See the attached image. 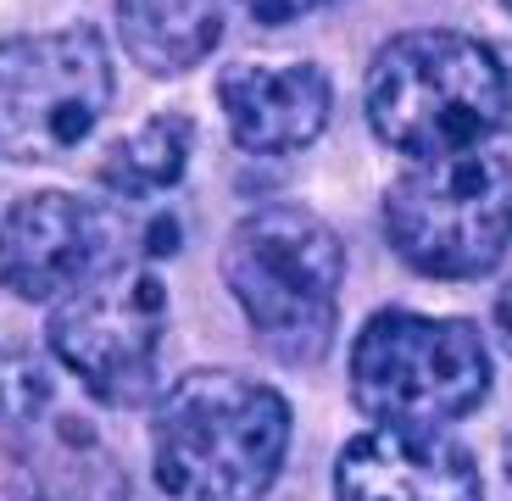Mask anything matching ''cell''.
Wrapping results in <instances>:
<instances>
[{
    "label": "cell",
    "instance_id": "12",
    "mask_svg": "<svg viewBox=\"0 0 512 501\" xmlns=\"http://www.w3.org/2000/svg\"><path fill=\"white\" fill-rule=\"evenodd\" d=\"M23 457H28V485L39 501H123V474L78 418H45L23 429Z\"/></svg>",
    "mask_w": 512,
    "mask_h": 501
},
{
    "label": "cell",
    "instance_id": "14",
    "mask_svg": "<svg viewBox=\"0 0 512 501\" xmlns=\"http://www.w3.org/2000/svg\"><path fill=\"white\" fill-rule=\"evenodd\" d=\"M51 412H56L51 368L17 346H0V424L12 429V435H23V429L45 424Z\"/></svg>",
    "mask_w": 512,
    "mask_h": 501
},
{
    "label": "cell",
    "instance_id": "9",
    "mask_svg": "<svg viewBox=\"0 0 512 501\" xmlns=\"http://www.w3.org/2000/svg\"><path fill=\"white\" fill-rule=\"evenodd\" d=\"M340 501H485L479 463L440 429H368L334 463Z\"/></svg>",
    "mask_w": 512,
    "mask_h": 501
},
{
    "label": "cell",
    "instance_id": "15",
    "mask_svg": "<svg viewBox=\"0 0 512 501\" xmlns=\"http://www.w3.org/2000/svg\"><path fill=\"white\" fill-rule=\"evenodd\" d=\"M240 6L256 17V23L279 28V23H295V17H312L318 6H329V0H240Z\"/></svg>",
    "mask_w": 512,
    "mask_h": 501
},
{
    "label": "cell",
    "instance_id": "17",
    "mask_svg": "<svg viewBox=\"0 0 512 501\" xmlns=\"http://www.w3.org/2000/svg\"><path fill=\"white\" fill-rule=\"evenodd\" d=\"M507 468H512V440H507Z\"/></svg>",
    "mask_w": 512,
    "mask_h": 501
},
{
    "label": "cell",
    "instance_id": "10",
    "mask_svg": "<svg viewBox=\"0 0 512 501\" xmlns=\"http://www.w3.org/2000/svg\"><path fill=\"white\" fill-rule=\"evenodd\" d=\"M218 106L240 151L290 156L329 129L334 84L318 62H234L218 78Z\"/></svg>",
    "mask_w": 512,
    "mask_h": 501
},
{
    "label": "cell",
    "instance_id": "7",
    "mask_svg": "<svg viewBox=\"0 0 512 501\" xmlns=\"http://www.w3.org/2000/svg\"><path fill=\"white\" fill-rule=\"evenodd\" d=\"M167 334V284L145 262H112L56 301L45 340L56 362L106 407H145Z\"/></svg>",
    "mask_w": 512,
    "mask_h": 501
},
{
    "label": "cell",
    "instance_id": "6",
    "mask_svg": "<svg viewBox=\"0 0 512 501\" xmlns=\"http://www.w3.org/2000/svg\"><path fill=\"white\" fill-rule=\"evenodd\" d=\"M112 56L90 23L0 39V162H56L101 129Z\"/></svg>",
    "mask_w": 512,
    "mask_h": 501
},
{
    "label": "cell",
    "instance_id": "3",
    "mask_svg": "<svg viewBox=\"0 0 512 501\" xmlns=\"http://www.w3.org/2000/svg\"><path fill=\"white\" fill-rule=\"evenodd\" d=\"M346 245L307 206H256L223 240V284L279 362H318L334 340Z\"/></svg>",
    "mask_w": 512,
    "mask_h": 501
},
{
    "label": "cell",
    "instance_id": "5",
    "mask_svg": "<svg viewBox=\"0 0 512 501\" xmlns=\"http://www.w3.org/2000/svg\"><path fill=\"white\" fill-rule=\"evenodd\" d=\"M490 396L485 334L462 318L373 312L351 351V401L379 429H446Z\"/></svg>",
    "mask_w": 512,
    "mask_h": 501
},
{
    "label": "cell",
    "instance_id": "8",
    "mask_svg": "<svg viewBox=\"0 0 512 501\" xmlns=\"http://www.w3.org/2000/svg\"><path fill=\"white\" fill-rule=\"evenodd\" d=\"M123 262V229L90 195L39 190L0 218V284L23 301H62Z\"/></svg>",
    "mask_w": 512,
    "mask_h": 501
},
{
    "label": "cell",
    "instance_id": "11",
    "mask_svg": "<svg viewBox=\"0 0 512 501\" xmlns=\"http://www.w3.org/2000/svg\"><path fill=\"white\" fill-rule=\"evenodd\" d=\"M123 51L156 78H179L212 56L223 34V0H112Z\"/></svg>",
    "mask_w": 512,
    "mask_h": 501
},
{
    "label": "cell",
    "instance_id": "16",
    "mask_svg": "<svg viewBox=\"0 0 512 501\" xmlns=\"http://www.w3.org/2000/svg\"><path fill=\"white\" fill-rule=\"evenodd\" d=\"M496 340L507 346V357H512V279L501 284V296H496Z\"/></svg>",
    "mask_w": 512,
    "mask_h": 501
},
{
    "label": "cell",
    "instance_id": "18",
    "mask_svg": "<svg viewBox=\"0 0 512 501\" xmlns=\"http://www.w3.org/2000/svg\"><path fill=\"white\" fill-rule=\"evenodd\" d=\"M501 6H507V12H512V0H501Z\"/></svg>",
    "mask_w": 512,
    "mask_h": 501
},
{
    "label": "cell",
    "instance_id": "4",
    "mask_svg": "<svg viewBox=\"0 0 512 501\" xmlns=\"http://www.w3.org/2000/svg\"><path fill=\"white\" fill-rule=\"evenodd\" d=\"M384 240L423 279H479L512 245V162L490 145L418 156L384 190Z\"/></svg>",
    "mask_w": 512,
    "mask_h": 501
},
{
    "label": "cell",
    "instance_id": "1",
    "mask_svg": "<svg viewBox=\"0 0 512 501\" xmlns=\"http://www.w3.org/2000/svg\"><path fill=\"white\" fill-rule=\"evenodd\" d=\"M290 457V407L234 368H195L156 401L151 468L173 501H262Z\"/></svg>",
    "mask_w": 512,
    "mask_h": 501
},
{
    "label": "cell",
    "instance_id": "13",
    "mask_svg": "<svg viewBox=\"0 0 512 501\" xmlns=\"http://www.w3.org/2000/svg\"><path fill=\"white\" fill-rule=\"evenodd\" d=\"M190 151H195V123L190 117L184 112H156L101 156V184L117 190V195H128V201L162 195V190H173V184L184 179Z\"/></svg>",
    "mask_w": 512,
    "mask_h": 501
},
{
    "label": "cell",
    "instance_id": "2",
    "mask_svg": "<svg viewBox=\"0 0 512 501\" xmlns=\"http://www.w3.org/2000/svg\"><path fill=\"white\" fill-rule=\"evenodd\" d=\"M362 112L412 162L485 145L512 123V56L462 28H412L373 56Z\"/></svg>",
    "mask_w": 512,
    "mask_h": 501
}]
</instances>
